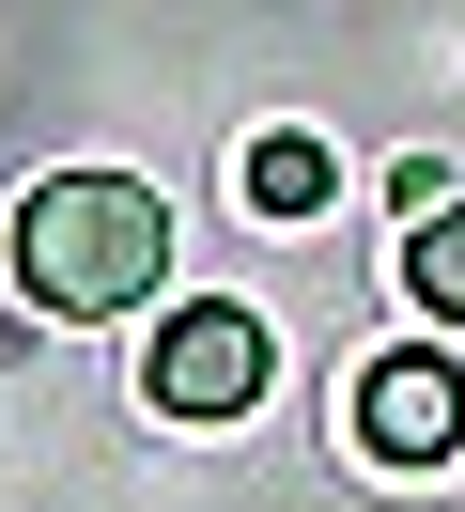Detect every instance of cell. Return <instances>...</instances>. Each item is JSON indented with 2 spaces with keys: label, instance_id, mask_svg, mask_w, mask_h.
Here are the masks:
<instances>
[{
  "label": "cell",
  "instance_id": "cell-1",
  "mask_svg": "<svg viewBox=\"0 0 465 512\" xmlns=\"http://www.w3.org/2000/svg\"><path fill=\"white\" fill-rule=\"evenodd\" d=\"M155 264H171V202H155L140 171H47V187L0 218V280H16L31 311H62V326L140 311Z\"/></svg>",
  "mask_w": 465,
  "mask_h": 512
},
{
  "label": "cell",
  "instance_id": "cell-2",
  "mask_svg": "<svg viewBox=\"0 0 465 512\" xmlns=\"http://www.w3.org/2000/svg\"><path fill=\"white\" fill-rule=\"evenodd\" d=\"M140 388H155V419H248L279 388V342H264V311H233V295H186V311L155 326Z\"/></svg>",
  "mask_w": 465,
  "mask_h": 512
},
{
  "label": "cell",
  "instance_id": "cell-3",
  "mask_svg": "<svg viewBox=\"0 0 465 512\" xmlns=\"http://www.w3.org/2000/svg\"><path fill=\"white\" fill-rule=\"evenodd\" d=\"M341 435H357V466H450V450H465V373H450L434 342L357 357V388H341Z\"/></svg>",
  "mask_w": 465,
  "mask_h": 512
},
{
  "label": "cell",
  "instance_id": "cell-4",
  "mask_svg": "<svg viewBox=\"0 0 465 512\" xmlns=\"http://www.w3.org/2000/svg\"><path fill=\"white\" fill-rule=\"evenodd\" d=\"M233 187H248V218H326L341 171H326V140H310V125H264V140L233 156Z\"/></svg>",
  "mask_w": 465,
  "mask_h": 512
},
{
  "label": "cell",
  "instance_id": "cell-5",
  "mask_svg": "<svg viewBox=\"0 0 465 512\" xmlns=\"http://www.w3.org/2000/svg\"><path fill=\"white\" fill-rule=\"evenodd\" d=\"M403 295H419L434 326H465V202H434V218H403Z\"/></svg>",
  "mask_w": 465,
  "mask_h": 512
}]
</instances>
